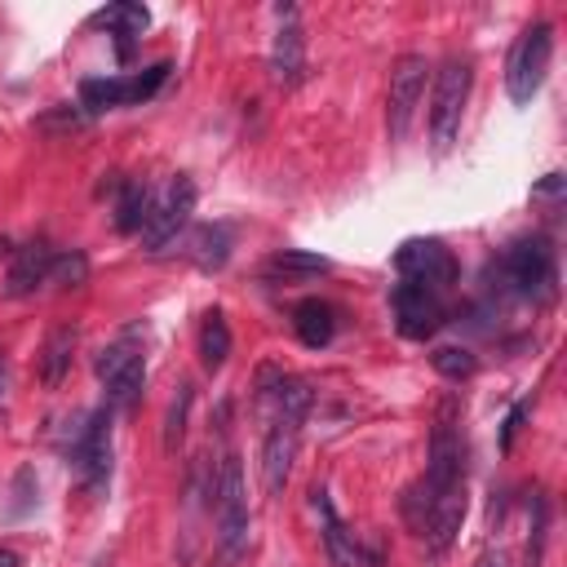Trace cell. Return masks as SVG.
Returning a JSON list of instances; mask_svg holds the SVG:
<instances>
[{
	"instance_id": "1",
	"label": "cell",
	"mask_w": 567,
	"mask_h": 567,
	"mask_svg": "<svg viewBox=\"0 0 567 567\" xmlns=\"http://www.w3.org/2000/svg\"><path fill=\"white\" fill-rule=\"evenodd\" d=\"M208 496L217 509V563H235L248 549V496H244V470L235 452L217 461Z\"/></svg>"
},
{
	"instance_id": "2",
	"label": "cell",
	"mask_w": 567,
	"mask_h": 567,
	"mask_svg": "<svg viewBox=\"0 0 567 567\" xmlns=\"http://www.w3.org/2000/svg\"><path fill=\"white\" fill-rule=\"evenodd\" d=\"M501 270H505V284L532 306H549L558 297V257L545 235H527L509 244V252L501 257Z\"/></svg>"
},
{
	"instance_id": "3",
	"label": "cell",
	"mask_w": 567,
	"mask_h": 567,
	"mask_svg": "<svg viewBox=\"0 0 567 567\" xmlns=\"http://www.w3.org/2000/svg\"><path fill=\"white\" fill-rule=\"evenodd\" d=\"M470 84H474V62L461 53H447L434 71V97H430V142L434 151H447L461 133V115L470 102Z\"/></svg>"
},
{
	"instance_id": "4",
	"label": "cell",
	"mask_w": 567,
	"mask_h": 567,
	"mask_svg": "<svg viewBox=\"0 0 567 567\" xmlns=\"http://www.w3.org/2000/svg\"><path fill=\"white\" fill-rule=\"evenodd\" d=\"M549 58H554V22H545V18L527 22L505 62V93L514 106H527L540 93V84L549 75Z\"/></svg>"
},
{
	"instance_id": "5",
	"label": "cell",
	"mask_w": 567,
	"mask_h": 567,
	"mask_svg": "<svg viewBox=\"0 0 567 567\" xmlns=\"http://www.w3.org/2000/svg\"><path fill=\"white\" fill-rule=\"evenodd\" d=\"M93 372H97V381L106 385V408H111V412L133 408L137 394H142V381H146V354H142V346L133 341V332H124L120 341H111V346L93 359Z\"/></svg>"
},
{
	"instance_id": "6",
	"label": "cell",
	"mask_w": 567,
	"mask_h": 567,
	"mask_svg": "<svg viewBox=\"0 0 567 567\" xmlns=\"http://www.w3.org/2000/svg\"><path fill=\"white\" fill-rule=\"evenodd\" d=\"M190 213H195V182L186 173H177L155 195V204H151V217L142 226V248L146 252H164L168 244H177L182 230H186V221H190Z\"/></svg>"
},
{
	"instance_id": "7",
	"label": "cell",
	"mask_w": 567,
	"mask_h": 567,
	"mask_svg": "<svg viewBox=\"0 0 567 567\" xmlns=\"http://www.w3.org/2000/svg\"><path fill=\"white\" fill-rule=\"evenodd\" d=\"M425 75H430L425 53H403V58H394V66H390L385 128H390V137H394V142H403V137H408V128H412L416 102L425 97Z\"/></svg>"
},
{
	"instance_id": "8",
	"label": "cell",
	"mask_w": 567,
	"mask_h": 567,
	"mask_svg": "<svg viewBox=\"0 0 567 567\" xmlns=\"http://www.w3.org/2000/svg\"><path fill=\"white\" fill-rule=\"evenodd\" d=\"M173 62H155L137 75H106V80H84L80 84V106L84 111H115V106H137L146 102L164 80H168Z\"/></svg>"
},
{
	"instance_id": "9",
	"label": "cell",
	"mask_w": 567,
	"mask_h": 567,
	"mask_svg": "<svg viewBox=\"0 0 567 567\" xmlns=\"http://www.w3.org/2000/svg\"><path fill=\"white\" fill-rule=\"evenodd\" d=\"M394 270L408 284H421L430 292H447L456 284V275H461V266H456V257H452V248L443 239H408V244H399Z\"/></svg>"
},
{
	"instance_id": "10",
	"label": "cell",
	"mask_w": 567,
	"mask_h": 567,
	"mask_svg": "<svg viewBox=\"0 0 567 567\" xmlns=\"http://www.w3.org/2000/svg\"><path fill=\"white\" fill-rule=\"evenodd\" d=\"M390 310H394V328H399L408 341H425V337H434V332L447 323L443 292H430V288L408 284V279H399V284L390 288Z\"/></svg>"
},
{
	"instance_id": "11",
	"label": "cell",
	"mask_w": 567,
	"mask_h": 567,
	"mask_svg": "<svg viewBox=\"0 0 567 567\" xmlns=\"http://www.w3.org/2000/svg\"><path fill=\"white\" fill-rule=\"evenodd\" d=\"M111 408H97L80 430H75V443H71V461H75V474L84 478V487H102L111 478Z\"/></svg>"
},
{
	"instance_id": "12",
	"label": "cell",
	"mask_w": 567,
	"mask_h": 567,
	"mask_svg": "<svg viewBox=\"0 0 567 567\" xmlns=\"http://www.w3.org/2000/svg\"><path fill=\"white\" fill-rule=\"evenodd\" d=\"M275 18H279V31H275V44H270V75H275V84L292 89L306 75V40H301L292 4H275Z\"/></svg>"
},
{
	"instance_id": "13",
	"label": "cell",
	"mask_w": 567,
	"mask_h": 567,
	"mask_svg": "<svg viewBox=\"0 0 567 567\" xmlns=\"http://www.w3.org/2000/svg\"><path fill=\"white\" fill-rule=\"evenodd\" d=\"M297 439H301L297 421H270L266 443H261V483H266L270 496H279L288 487V474H292V461H297Z\"/></svg>"
},
{
	"instance_id": "14",
	"label": "cell",
	"mask_w": 567,
	"mask_h": 567,
	"mask_svg": "<svg viewBox=\"0 0 567 567\" xmlns=\"http://www.w3.org/2000/svg\"><path fill=\"white\" fill-rule=\"evenodd\" d=\"M89 27H106V31L115 35V58H120V62H133V44H137V35L151 27V9L137 4V0H120V4L97 9V13L89 18Z\"/></svg>"
},
{
	"instance_id": "15",
	"label": "cell",
	"mask_w": 567,
	"mask_h": 567,
	"mask_svg": "<svg viewBox=\"0 0 567 567\" xmlns=\"http://www.w3.org/2000/svg\"><path fill=\"white\" fill-rule=\"evenodd\" d=\"M53 261H58V248H49V244H22L13 252V266H9V279H4V297H27L40 284H49Z\"/></svg>"
},
{
	"instance_id": "16",
	"label": "cell",
	"mask_w": 567,
	"mask_h": 567,
	"mask_svg": "<svg viewBox=\"0 0 567 567\" xmlns=\"http://www.w3.org/2000/svg\"><path fill=\"white\" fill-rule=\"evenodd\" d=\"M310 505H315V514H319V523H323V549H328L332 567H359V563H363L359 540H354V532L337 518V509H332V501H328L323 487L310 492Z\"/></svg>"
},
{
	"instance_id": "17",
	"label": "cell",
	"mask_w": 567,
	"mask_h": 567,
	"mask_svg": "<svg viewBox=\"0 0 567 567\" xmlns=\"http://www.w3.org/2000/svg\"><path fill=\"white\" fill-rule=\"evenodd\" d=\"M75 341H80V332H75L71 323H62V328H53V332L44 337L35 368H40V381H44L49 390H58V385L66 381V372H71V359H75Z\"/></svg>"
},
{
	"instance_id": "18",
	"label": "cell",
	"mask_w": 567,
	"mask_h": 567,
	"mask_svg": "<svg viewBox=\"0 0 567 567\" xmlns=\"http://www.w3.org/2000/svg\"><path fill=\"white\" fill-rule=\"evenodd\" d=\"M182 252H186L199 270H221L226 257H230V226H221V221L195 226V230L182 239Z\"/></svg>"
},
{
	"instance_id": "19",
	"label": "cell",
	"mask_w": 567,
	"mask_h": 567,
	"mask_svg": "<svg viewBox=\"0 0 567 567\" xmlns=\"http://www.w3.org/2000/svg\"><path fill=\"white\" fill-rule=\"evenodd\" d=\"M292 332L301 337V346L319 350V346H328L332 332H337V310H332L328 301H319V297H306V301L292 306Z\"/></svg>"
},
{
	"instance_id": "20",
	"label": "cell",
	"mask_w": 567,
	"mask_h": 567,
	"mask_svg": "<svg viewBox=\"0 0 567 567\" xmlns=\"http://www.w3.org/2000/svg\"><path fill=\"white\" fill-rule=\"evenodd\" d=\"M328 270H332V261L319 252H306V248H279L261 266L266 279H310V275H328Z\"/></svg>"
},
{
	"instance_id": "21",
	"label": "cell",
	"mask_w": 567,
	"mask_h": 567,
	"mask_svg": "<svg viewBox=\"0 0 567 567\" xmlns=\"http://www.w3.org/2000/svg\"><path fill=\"white\" fill-rule=\"evenodd\" d=\"M151 204H155L151 186H142V182H120V186H115V230H120V235L142 230L146 217H151Z\"/></svg>"
},
{
	"instance_id": "22",
	"label": "cell",
	"mask_w": 567,
	"mask_h": 567,
	"mask_svg": "<svg viewBox=\"0 0 567 567\" xmlns=\"http://www.w3.org/2000/svg\"><path fill=\"white\" fill-rule=\"evenodd\" d=\"M226 359H230V323H226L221 310H208L204 323H199V363L208 372H217Z\"/></svg>"
},
{
	"instance_id": "23",
	"label": "cell",
	"mask_w": 567,
	"mask_h": 567,
	"mask_svg": "<svg viewBox=\"0 0 567 567\" xmlns=\"http://www.w3.org/2000/svg\"><path fill=\"white\" fill-rule=\"evenodd\" d=\"M190 399H195V390H190V385H177V394H173V403H168V412H164V452H177V447H182V439H186V416H190Z\"/></svg>"
},
{
	"instance_id": "24",
	"label": "cell",
	"mask_w": 567,
	"mask_h": 567,
	"mask_svg": "<svg viewBox=\"0 0 567 567\" xmlns=\"http://www.w3.org/2000/svg\"><path fill=\"white\" fill-rule=\"evenodd\" d=\"M430 363H434V372L447 377V381H465V377H474V368H478V359H474L470 350H461V346H439V350L430 354Z\"/></svg>"
},
{
	"instance_id": "25",
	"label": "cell",
	"mask_w": 567,
	"mask_h": 567,
	"mask_svg": "<svg viewBox=\"0 0 567 567\" xmlns=\"http://www.w3.org/2000/svg\"><path fill=\"white\" fill-rule=\"evenodd\" d=\"M84 279H89V257H84L80 248H71V252H58L49 284H58V288H80Z\"/></svg>"
},
{
	"instance_id": "26",
	"label": "cell",
	"mask_w": 567,
	"mask_h": 567,
	"mask_svg": "<svg viewBox=\"0 0 567 567\" xmlns=\"http://www.w3.org/2000/svg\"><path fill=\"white\" fill-rule=\"evenodd\" d=\"M532 509H536V523H532V536H527V567H540V554H545V527H549V501H545V492L532 496Z\"/></svg>"
},
{
	"instance_id": "27",
	"label": "cell",
	"mask_w": 567,
	"mask_h": 567,
	"mask_svg": "<svg viewBox=\"0 0 567 567\" xmlns=\"http://www.w3.org/2000/svg\"><path fill=\"white\" fill-rule=\"evenodd\" d=\"M523 412H527V403H518V408H514V412L505 416V430H501V447H505V452L514 447V430H518V421H523Z\"/></svg>"
},
{
	"instance_id": "28",
	"label": "cell",
	"mask_w": 567,
	"mask_h": 567,
	"mask_svg": "<svg viewBox=\"0 0 567 567\" xmlns=\"http://www.w3.org/2000/svg\"><path fill=\"white\" fill-rule=\"evenodd\" d=\"M9 399V354L0 350V403Z\"/></svg>"
},
{
	"instance_id": "29",
	"label": "cell",
	"mask_w": 567,
	"mask_h": 567,
	"mask_svg": "<svg viewBox=\"0 0 567 567\" xmlns=\"http://www.w3.org/2000/svg\"><path fill=\"white\" fill-rule=\"evenodd\" d=\"M0 567H22V558H18V549H9V545H0Z\"/></svg>"
},
{
	"instance_id": "30",
	"label": "cell",
	"mask_w": 567,
	"mask_h": 567,
	"mask_svg": "<svg viewBox=\"0 0 567 567\" xmlns=\"http://www.w3.org/2000/svg\"><path fill=\"white\" fill-rule=\"evenodd\" d=\"M474 567H505V558H501V554H492V549H487V554H478V563H474Z\"/></svg>"
}]
</instances>
